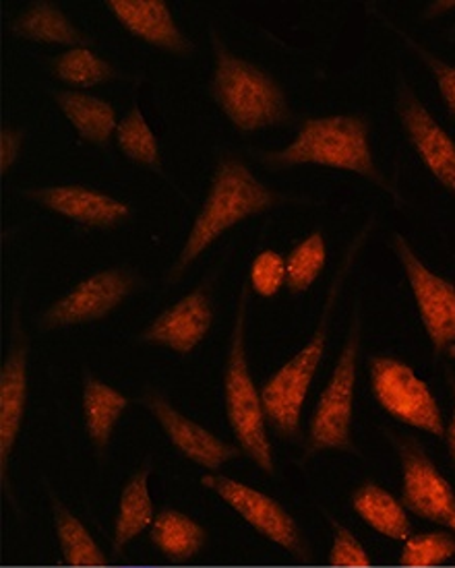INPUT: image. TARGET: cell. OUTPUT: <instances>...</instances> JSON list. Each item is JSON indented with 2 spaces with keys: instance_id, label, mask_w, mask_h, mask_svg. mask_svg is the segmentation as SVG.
I'll return each instance as SVG.
<instances>
[{
  "instance_id": "484cf974",
  "label": "cell",
  "mask_w": 455,
  "mask_h": 568,
  "mask_svg": "<svg viewBox=\"0 0 455 568\" xmlns=\"http://www.w3.org/2000/svg\"><path fill=\"white\" fill-rule=\"evenodd\" d=\"M52 73L73 88H93L121 77L112 64L100 59L90 48H69L59 54L52 60Z\"/></svg>"
},
{
  "instance_id": "8fae6325",
  "label": "cell",
  "mask_w": 455,
  "mask_h": 568,
  "mask_svg": "<svg viewBox=\"0 0 455 568\" xmlns=\"http://www.w3.org/2000/svg\"><path fill=\"white\" fill-rule=\"evenodd\" d=\"M394 445L402 464V505L455 536L454 486L414 438H394Z\"/></svg>"
},
{
  "instance_id": "5bb4252c",
  "label": "cell",
  "mask_w": 455,
  "mask_h": 568,
  "mask_svg": "<svg viewBox=\"0 0 455 568\" xmlns=\"http://www.w3.org/2000/svg\"><path fill=\"white\" fill-rule=\"evenodd\" d=\"M141 404L158 419L168 440L176 447L182 457L208 471L215 474L222 465L244 455L241 447L230 445L220 436L210 433L208 428H203L195 419L186 418L164 395L155 390H148L141 397Z\"/></svg>"
},
{
  "instance_id": "603a6c76",
  "label": "cell",
  "mask_w": 455,
  "mask_h": 568,
  "mask_svg": "<svg viewBox=\"0 0 455 568\" xmlns=\"http://www.w3.org/2000/svg\"><path fill=\"white\" fill-rule=\"evenodd\" d=\"M150 538L170 562L181 565L193 560L203 550L208 531L181 510L166 509L158 513Z\"/></svg>"
},
{
  "instance_id": "4dcf8cb0",
  "label": "cell",
  "mask_w": 455,
  "mask_h": 568,
  "mask_svg": "<svg viewBox=\"0 0 455 568\" xmlns=\"http://www.w3.org/2000/svg\"><path fill=\"white\" fill-rule=\"evenodd\" d=\"M332 529H334V544H332V552H330L332 567H371V562H373L371 556L350 529H346L344 525L335 524V521H332Z\"/></svg>"
},
{
  "instance_id": "8992f818",
  "label": "cell",
  "mask_w": 455,
  "mask_h": 568,
  "mask_svg": "<svg viewBox=\"0 0 455 568\" xmlns=\"http://www.w3.org/2000/svg\"><path fill=\"white\" fill-rule=\"evenodd\" d=\"M361 335H363L361 298H356L342 354L335 362L334 373L330 376L325 389L318 395L317 407L311 418L304 457H313L323 450H340V453H352V455L358 453L352 440V419H354V390H356V371H358V354H361Z\"/></svg>"
},
{
  "instance_id": "d6986e66",
  "label": "cell",
  "mask_w": 455,
  "mask_h": 568,
  "mask_svg": "<svg viewBox=\"0 0 455 568\" xmlns=\"http://www.w3.org/2000/svg\"><path fill=\"white\" fill-rule=\"evenodd\" d=\"M11 33L38 44H59L69 48H88L90 38L77 30L75 23L62 13L54 2L38 0L21 16L13 19Z\"/></svg>"
},
{
  "instance_id": "ba28073f",
  "label": "cell",
  "mask_w": 455,
  "mask_h": 568,
  "mask_svg": "<svg viewBox=\"0 0 455 568\" xmlns=\"http://www.w3.org/2000/svg\"><path fill=\"white\" fill-rule=\"evenodd\" d=\"M390 246L408 280L435 358L455 349V284L428 270L412 251L408 240L394 232Z\"/></svg>"
},
{
  "instance_id": "ac0fdd59",
  "label": "cell",
  "mask_w": 455,
  "mask_h": 568,
  "mask_svg": "<svg viewBox=\"0 0 455 568\" xmlns=\"http://www.w3.org/2000/svg\"><path fill=\"white\" fill-rule=\"evenodd\" d=\"M50 95L85 143L104 148L117 133V110L107 100L77 90H50Z\"/></svg>"
},
{
  "instance_id": "4fadbf2b",
  "label": "cell",
  "mask_w": 455,
  "mask_h": 568,
  "mask_svg": "<svg viewBox=\"0 0 455 568\" xmlns=\"http://www.w3.org/2000/svg\"><path fill=\"white\" fill-rule=\"evenodd\" d=\"M28 358H30V339L21 327V318L16 306L11 344L0 368V486L11 503H13V493L9 481V462H11L17 436L21 433V424L26 416Z\"/></svg>"
},
{
  "instance_id": "7402d4cb",
  "label": "cell",
  "mask_w": 455,
  "mask_h": 568,
  "mask_svg": "<svg viewBox=\"0 0 455 568\" xmlns=\"http://www.w3.org/2000/svg\"><path fill=\"white\" fill-rule=\"evenodd\" d=\"M150 469L141 467L127 479L119 503V515L114 525L112 546L114 552H121L127 544L141 536L155 521L152 496H150Z\"/></svg>"
},
{
  "instance_id": "52a82bcc",
  "label": "cell",
  "mask_w": 455,
  "mask_h": 568,
  "mask_svg": "<svg viewBox=\"0 0 455 568\" xmlns=\"http://www.w3.org/2000/svg\"><path fill=\"white\" fill-rule=\"evenodd\" d=\"M371 389L377 404L392 418L416 430L445 438V422L439 404L423 378L394 356L368 358Z\"/></svg>"
},
{
  "instance_id": "44dd1931",
  "label": "cell",
  "mask_w": 455,
  "mask_h": 568,
  "mask_svg": "<svg viewBox=\"0 0 455 568\" xmlns=\"http://www.w3.org/2000/svg\"><path fill=\"white\" fill-rule=\"evenodd\" d=\"M352 507L364 524L385 538L406 541L412 536V524L402 500L373 481L364 484L354 493Z\"/></svg>"
},
{
  "instance_id": "1f68e13d",
  "label": "cell",
  "mask_w": 455,
  "mask_h": 568,
  "mask_svg": "<svg viewBox=\"0 0 455 568\" xmlns=\"http://www.w3.org/2000/svg\"><path fill=\"white\" fill-rule=\"evenodd\" d=\"M26 135L21 129H2L0 131V172L7 174L9 168L16 164L21 148H23Z\"/></svg>"
},
{
  "instance_id": "cb8c5ba5",
  "label": "cell",
  "mask_w": 455,
  "mask_h": 568,
  "mask_svg": "<svg viewBox=\"0 0 455 568\" xmlns=\"http://www.w3.org/2000/svg\"><path fill=\"white\" fill-rule=\"evenodd\" d=\"M52 517L54 529L61 546L62 560L71 567H104L107 554L91 538L90 529L79 521L75 513L67 509L61 500L52 494Z\"/></svg>"
},
{
  "instance_id": "9c48e42d",
  "label": "cell",
  "mask_w": 455,
  "mask_h": 568,
  "mask_svg": "<svg viewBox=\"0 0 455 568\" xmlns=\"http://www.w3.org/2000/svg\"><path fill=\"white\" fill-rule=\"evenodd\" d=\"M201 484L208 490L218 494L230 509L236 510L246 524L257 529L263 538L284 548L299 562H311V550L304 541L299 525L275 498L259 493L253 486H246L243 481H236L220 474L203 476Z\"/></svg>"
},
{
  "instance_id": "83f0119b",
  "label": "cell",
  "mask_w": 455,
  "mask_h": 568,
  "mask_svg": "<svg viewBox=\"0 0 455 568\" xmlns=\"http://www.w3.org/2000/svg\"><path fill=\"white\" fill-rule=\"evenodd\" d=\"M455 556V538L445 531L410 536L400 556V565L410 568L439 567Z\"/></svg>"
},
{
  "instance_id": "3957f363",
  "label": "cell",
  "mask_w": 455,
  "mask_h": 568,
  "mask_svg": "<svg viewBox=\"0 0 455 568\" xmlns=\"http://www.w3.org/2000/svg\"><path fill=\"white\" fill-rule=\"evenodd\" d=\"M210 36L212 98L224 116L243 133L290 124L292 112L282 85L257 64L234 54L215 31L210 30Z\"/></svg>"
},
{
  "instance_id": "f546056e",
  "label": "cell",
  "mask_w": 455,
  "mask_h": 568,
  "mask_svg": "<svg viewBox=\"0 0 455 568\" xmlns=\"http://www.w3.org/2000/svg\"><path fill=\"white\" fill-rule=\"evenodd\" d=\"M249 285L261 298H272L286 285V258L275 251H263L253 258Z\"/></svg>"
},
{
  "instance_id": "d6a6232c",
  "label": "cell",
  "mask_w": 455,
  "mask_h": 568,
  "mask_svg": "<svg viewBox=\"0 0 455 568\" xmlns=\"http://www.w3.org/2000/svg\"><path fill=\"white\" fill-rule=\"evenodd\" d=\"M447 381H449L452 395H454V414H452V419H449V426L445 428V443H447V450H449V457H452V464L455 467V378L452 374H447Z\"/></svg>"
},
{
  "instance_id": "e0dca14e",
  "label": "cell",
  "mask_w": 455,
  "mask_h": 568,
  "mask_svg": "<svg viewBox=\"0 0 455 568\" xmlns=\"http://www.w3.org/2000/svg\"><path fill=\"white\" fill-rule=\"evenodd\" d=\"M107 7L124 30L145 44L168 50L181 59L193 57L195 45L179 30L164 0H110Z\"/></svg>"
},
{
  "instance_id": "9a60e30c",
  "label": "cell",
  "mask_w": 455,
  "mask_h": 568,
  "mask_svg": "<svg viewBox=\"0 0 455 568\" xmlns=\"http://www.w3.org/2000/svg\"><path fill=\"white\" fill-rule=\"evenodd\" d=\"M212 323L210 290L205 285H199L164 313L158 314L152 323L139 333V342L168 347L181 356H186L208 337Z\"/></svg>"
},
{
  "instance_id": "6da1fadb",
  "label": "cell",
  "mask_w": 455,
  "mask_h": 568,
  "mask_svg": "<svg viewBox=\"0 0 455 568\" xmlns=\"http://www.w3.org/2000/svg\"><path fill=\"white\" fill-rule=\"evenodd\" d=\"M284 196L277 195L270 186L251 172L234 155H224L213 172L212 184L203 207L198 213L184 246L174 265L168 271L166 284L179 282L199 256L203 255L215 240L224 236L230 227L263 211L277 207Z\"/></svg>"
},
{
  "instance_id": "d4e9b609",
  "label": "cell",
  "mask_w": 455,
  "mask_h": 568,
  "mask_svg": "<svg viewBox=\"0 0 455 568\" xmlns=\"http://www.w3.org/2000/svg\"><path fill=\"white\" fill-rule=\"evenodd\" d=\"M117 143H119V150L131 162L143 165L155 174H164L158 136L153 135V131L150 129V124H148V120L143 116L139 105H131V110L119 120Z\"/></svg>"
},
{
  "instance_id": "277c9868",
  "label": "cell",
  "mask_w": 455,
  "mask_h": 568,
  "mask_svg": "<svg viewBox=\"0 0 455 568\" xmlns=\"http://www.w3.org/2000/svg\"><path fill=\"white\" fill-rule=\"evenodd\" d=\"M251 285L244 280L239 290L236 316L230 335L226 371H224V407L234 438L244 455L257 464L259 469L273 476L272 440L267 436V418L263 412L261 390L253 381L246 358V313H249Z\"/></svg>"
},
{
  "instance_id": "7c38bea8",
  "label": "cell",
  "mask_w": 455,
  "mask_h": 568,
  "mask_svg": "<svg viewBox=\"0 0 455 568\" xmlns=\"http://www.w3.org/2000/svg\"><path fill=\"white\" fill-rule=\"evenodd\" d=\"M395 114L426 170L455 196V141L402 75L395 85Z\"/></svg>"
},
{
  "instance_id": "7a4b0ae2",
  "label": "cell",
  "mask_w": 455,
  "mask_h": 568,
  "mask_svg": "<svg viewBox=\"0 0 455 568\" xmlns=\"http://www.w3.org/2000/svg\"><path fill=\"white\" fill-rule=\"evenodd\" d=\"M257 160L275 172L299 165L344 170L371 180L383 191L395 195L375 164L368 141V122L363 116L335 114L306 119L290 145L284 150L259 151Z\"/></svg>"
},
{
  "instance_id": "5b68a950",
  "label": "cell",
  "mask_w": 455,
  "mask_h": 568,
  "mask_svg": "<svg viewBox=\"0 0 455 568\" xmlns=\"http://www.w3.org/2000/svg\"><path fill=\"white\" fill-rule=\"evenodd\" d=\"M366 232V230H364ZM363 234L358 240H354L348 256L344 258L342 267L335 273L334 284L330 287L327 300L323 304V313L318 318L317 329L311 335L303 349L289 359L272 378L263 385L261 389V402H263V412L265 418L272 424L273 430L280 434L282 438H296L301 430V416H303L304 399L309 395V389L313 385V378L317 374L318 364L325 356L327 349V335H330V318L334 311L337 292L342 290L346 271H348L350 261L354 253L358 251Z\"/></svg>"
},
{
  "instance_id": "4316f807",
  "label": "cell",
  "mask_w": 455,
  "mask_h": 568,
  "mask_svg": "<svg viewBox=\"0 0 455 568\" xmlns=\"http://www.w3.org/2000/svg\"><path fill=\"white\" fill-rule=\"evenodd\" d=\"M327 263V244L323 232H311L286 258V287L290 294H303L317 282Z\"/></svg>"
},
{
  "instance_id": "30bf717a",
  "label": "cell",
  "mask_w": 455,
  "mask_h": 568,
  "mask_svg": "<svg viewBox=\"0 0 455 568\" xmlns=\"http://www.w3.org/2000/svg\"><path fill=\"white\" fill-rule=\"evenodd\" d=\"M136 285L135 273L122 267L93 273L50 304L38 325L40 329L52 331L102 321L135 292Z\"/></svg>"
},
{
  "instance_id": "ffe728a7",
  "label": "cell",
  "mask_w": 455,
  "mask_h": 568,
  "mask_svg": "<svg viewBox=\"0 0 455 568\" xmlns=\"http://www.w3.org/2000/svg\"><path fill=\"white\" fill-rule=\"evenodd\" d=\"M129 404V397H124L121 390L110 387L93 374L85 373L83 376V419L90 443L98 453L107 450Z\"/></svg>"
},
{
  "instance_id": "f1b7e54d",
  "label": "cell",
  "mask_w": 455,
  "mask_h": 568,
  "mask_svg": "<svg viewBox=\"0 0 455 568\" xmlns=\"http://www.w3.org/2000/svg\"><path fill=\"white\" fill-rule=\"evenodd\" d=\"M381 21L385 23V28L387 30L394 31L397 38H402V42L408 45L410 50L418 57V60L423 62L426 67V71L431 73V77L435 79V83H437V90L441 93V100H443V104L447 108V112L452 114L455 119V67L454 64H449V62H445V60L439 59L437 54H433L431 50H426L425 45L421 44V42H416L412 36H408L406 31L400 30L397 26H395L394 21H387L385 17H381Z\"/></svg>"
},
{
  "instance_id": "2e32d148",
  "label": "cell",
  "mask_w": 455,
  "mask_h": 568,
  "mask_svg": "<svg viewBox=\"0 0 455 568\" xmlns=\"http://www.w3.org/2000/svg\"><path fill=\"white\" fill-rule=\"evenodd\" d=\"M21 195L44 210L54 211L62 217L88 227L110 230L131 217V207L124 201L79 184L30 189Z\"/></svg>"
}]
</instances>
